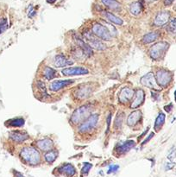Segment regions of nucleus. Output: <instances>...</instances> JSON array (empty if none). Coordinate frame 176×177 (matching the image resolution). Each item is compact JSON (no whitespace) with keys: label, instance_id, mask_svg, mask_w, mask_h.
<instances>
[{"label":"nucleus","instance_id":"a211bd4d","mask_svg":"<svg viewBox=\"0 0 176 177\" xmlns=\"http://www.w3.org/2000/svg\"><path fill=\"white\" fill-rule=\"evenodd\" d=\"M59 173L63 174V175H67L68 177H72L75 175L76 169L74 168V166L72 165L71 163H64L62 166H61L60 168H59Z\"/></svg>","mask_w":176,"mask_h":177},{"label":"nucleus","instance_id":"6e6552de","mask_svg":"<svg viewBox=\"0 0 176 177\" xmlns=\"http://www.w3.org/2000/svg\"><path fill=\"white\" fill-rule=\"evenodd\" d=\"M141 83L144 87L150 88V89L155 90V91L161 90V87L158 85L157 81H156V79L153 73H148L147 74H145L144 76H142L141 78Z\"/></svg>","mask_w":176,"mask_h":177},{"label":"nucleus","instance_id":"c756f323","mask_svg":"<svg viewBox=\"0 0 176 177\" xmlns=\"http://www.w3.org/2000/svg\"><path fill=\"white\" fill-rule=\"evenodd\" d=\"M36 86H37V88L40 91V93L42 95V96L44 97H48V93H47V89H46V86H45V84L42 82V81L39 80L37 81L36 83Z\"/></svg>","mask_w":176,"mask_h":177},{"label":"nucleus","instance_id":"2eb2a0df","mask_svg":"<svg viewBox=\"0 0 176 177\" xmlns=\"http://www.w3.org/2000/svg\"><path fill=\"white\" fill-rule=\"evenodd\" d=\"M36 147L41 151L47 152L54 148V142L49 138H43L36 142Z\"/></svg>","mask_w":176,"mask_h":177},{"label":"nucleus","instance_id":"f03ea898","mask_svg":"<svg viewBox=\"0 0 176 177\" xmlns=\"http://www.w3.org/2000/svg\"><path fill=\"white\" fill-rule=\"evenodd\" d=\"M92 106L91 105H84L73 111L70 117V122L73 124H79L85 121L91 115Z\"/></svg>","mask_w":176,"mask_h":177},{"label":"nucleus","instance_id":"79ce46f5","mask_svg":"<svg viewBox=\"0 0 176 177\" xmlns=\"http://www.w3.org/2000/svg\"><path fill=\"white\" fill-rule=\"evenodd\" d=\"M173 107V106H172V104H169L168 106H164V109H165V111H168V112H170L171 111V108Z\"/></svg>","mask_w":176,"mask_h":177},{"label":"nucleus","instance_id":"09e8293b","mask_svg":"<svg viewBox=\"0 0 176 177\" xmlns=\"http://www.w3.org/2000/svg\"><path fill=\"white\" fill-rule=\"evenodd\" d=\"M147 2H149V3H152V2H155V1H156V0H146Z\"/></svg>","mask_w":176,"mask_h":177},{"label":"nucleus","instance_id":"9d476101","mask_svg":"<svg viewBox=\"0 0 176 177\" xmlns=\"http://www.w3.org/2000/svg\"><path fill=\"white\" fill-rule=\"evenodd\" d=\"M144 99H145V93L144 91L141 88H139L136 92L134 94V99L131 102V105H130V108L132 109H136V108L139 107L140 106H142L144 102Z\"/></svg>","mask_w":176,"mask_h":177},{"label":"nucleus","instance_id":"c85d7f7f","mask_svg":"<svg viewBox=\"0 0 176 177\" xmlns=\"http://www.w3.org/2000/svg\"><path fill=\"white\" fill-rule=\"evenodd\" d=\"M9 125L12 127H22L24 125L25 121L22 117H17V119H13L9 121Z\"/></svg>","mask_w":176,"mask_h":177},{"label":"nucleus","instance_id":"8fccbe9b","mask_svg":"<svg viewBox=\"0 0 176 177\" xmlns=\"http://www.w3.org/2000/svg\"><path fill=\"white\" fill-rule=\"evenodd\" d=\"M174 99H175V102H176V90L174 92Z\"/></svg>","mask_w":176,"mask_h":177},{"label":"nucleus","instance_id":"a878e982","mask_svg":"<svg viewBox=\"0 0 176 177\" xmlns=\"http://www.w3.org/2000/svg\"><path fill=\"white\" fill-rule=\"evenodd\" d=\"M165 119H166V116H165V114L163 112H160L158 114V116H157V117H156V119H155V131H159V130H161V128L164 124Z\"/></svg>","mask_w":176,"mask_h":177},{"label":"nucleus","instance_id":"aec40b11","mask_svg":"<svg viewBox=\"0 0 176 177\" xmlns=\"http://www.w3.org/2000/svg\"><path fill=\"white\" fill-rule=\"evenodd\" d=\"M10 138L14 141V142L22 143L29 138V136H28V134L25 132L15 130V131H11L10 133Z\"/></svg>","mask_w":176,"mask_h":177},{"label":"nucleus","instance_id":"39448f33","mask_svg":"<svg viewBox=\"0 0 176 177\" xmlns=\"http://www.w3.org/2000/svg\"><path fill=\"white\" fill-rule=\"evenodd\" d=\"M83 37L86 39V43L90 46L92 48H94L96 50H105L106 46L100 41L99 37H96V35L93 33H91L90 31H85L83 33Z\"/></svg>","mask_w":176,"mask_h":177},{"label":"nucleus","instance_id":"5701e85b","mask_svg":"<svg viewBox=\"0 0 176 177\" xmlns=\"http://www.w3.org/2000/svg\"><path fill=\"white\" fill-rule=\"evenodd\" d=\"M58 157V151L55 149H50L45 153L44 159L48 163H53Z\"/></svg>","mask_w":176,"mask_h":177},{"label":"nucleus","instance_id":"1a4fd4ad","mask_svg":"<svg viewBox=\"0 0 176 177\" xmlns=\"http://www.w3.org/2000/svg\"><path fill=\"white\" fill-rule=\"evenodd\" d=\"M73 39H74V41H75L76 44L78 45V47H79L80 49L83 51V53L86 56H88V57L92 56V55H93V51L92 49V48H91L86 42L83 41L80 37H78V35H73Z\"/></svg>","mask_w":176,"mask_h":177},{"label":"nucleus","instance_id":"37998d69","mask_svg":"<svg viewBox=\"0 0 176 177\" xmlns=\"http://www.w3.org/2000/svg\"><path fill=\"white\" fill-rule=\"evenodd\" d=\"M149 127H148V128H147V129L145 130V131H144V132H143V133L142 134V135H141V136H140V137H139V138H138V141H140V140H141V139L142 138V137H144V136H145V135H146V134H147V132H148V131H149Z\"/></svg>","mask_w":176,"mask_h":177},{"label":"nucleus","instance_id":"4c0bfd02","mask_svg":"<svg viewBox=\"0 0 176 177\" xmlns=\"http://www.w3.org/2000/svg\"><path fill=\"white\" fill-rule=\"evenodd\" d=\"M154 136H155V133H154V132H151V133H150V135H149V136H148V137H147V138H146V139H145L144 141H142V145H144V144H146V143H148L149 141L150 140V139H151L152 137H154Z\"/></svg>","mask_w":176,"mask_h":177},{"label":"nucleus","instance_id":"f704fd0d","mask_svg":"<svg viewBox=\"0 0 176 177\" xmlns=\"http://www.w3.org/2000/svg\"><path fill=\"white\" fill-rule=\"evenodd\" d=\"M103 22L105 24V27L109 29L110 35H117V29H115V27H114V26H112V24H109L108 22H105V21H103Z\"/></svg>","mask_w":176,"mask_h":177},{"label":"nucleus","instance_id":"cd10ccee","mask_svg":"<svg viewBox=\"0 0 176 177\" xmlns=\"http://www.w3.org/2000/svg\"><path fill=\"white\" fill-rule=\"evenodd\" d=\"M142 6L140 2H133L131 4L129 5V11L131 14L137 16L142 12Z\"/></svg>","mask_w":176,"mask_h":177},{"label":"nucleus","instance_id":"ea45409f","mask_svg":"<svg viewBox=\"0 0 176 177\" xmlns=\"http://www.w3.org/2000/svg\"><path fill=\"white\" fill-rule=\"evenodd\" d=\"M110 119H112V115H110V113L109 115H108V117H107V129H106V133H108V131L110 130Z\"/></svg>","mask_w":176,"mask_h":177},{"label":"nucleus","instance_id":"de8ad7c7","mask_svg":"<svg viewBox=\"0 0 176 177\" xmlns=\"http://www.w3.org/2000/svg\"><path fill=\"white\" fill-rule=\"evenodd\" d=\"M48 3H49V4H54V3L56 1V0H46Z\"/></svg>","mask_w":176,"mask_h":177},{"label":"nucleus","instance_id":"2f4dec72","mask_svg":"<svg viewBox=\"0 0 176 177\" xmlns=\"http://www.w3.org/2000/svg\"><path fill=\"white\" fill-rule=\"evenodd\" d=\"M8 28V21L6 18H1L0 19V35L7 29Z\"/></svg>","mask_w":176,"mask_h":177},{"label":"nucleus","instance_id":"393cba45","mask_svg":"<svg viewBox=\"0 0 176 177\" xmlns=\"http://www.w3.org/2000/svg\"><path fill=\"white\" fill-rule=\"evenodd\" d=\"M158 38H159L158 32H149V33L146 34L142 37V42L143 43H151V42L157 40Z\"/></svg>","mask_w":176,"mask_h":177},{"label":"nucleus","instance_id":"b1692460","mask_svg":"<svg viewBox=\"0 0 176 177\" xmlns=\"http://www.w3.org/2000/svg\"><path fill=\"white\" fill-rule=\"evenodd\" d=\"M101 2L105 4L107 8H109L110 10H114V11H117V10H119L121 7V4L117 1V0H101Z\"/></svg>","mask_w":176,"mask_h":177},{"label":"nucleus","instance_id":"4468645a","mask_svg":"<svg viewBox=\"0 0 176 177\" xmlns=\"http://www.w3.org/2000/svg\"><path fill=\"white\" fill-rule=\"evenodd\" d=\"M74 82L73 80H54L52 81L50 83L49 88L51 91L53 92H58L61 89H63L64 87H66L69 85L73 84Z\"/></svg>","mask_w":176,"mask_h":177},{"label":"nucleus","instance_id":"f257e3e1","mask_svg":"<svg viewBox=\"0 0 176 177\" xmlns=\"http://www.w3.org/2000/svg\"><path fill=\"white\" fill-rule=\"evenodd\" d=\"M20 157L24 162L29 165H37L41 162V154L32 146L22 148L20 151Z\"/></svg>","mask_w":176,"mask_h":177},{"label":"nucleus","instance_id":"c9c22d12","mask_svg":"<svg viewBox=\"0 0 176 177\" xmlns=\"http://www.w3.org/2000/svg\"><path fill=\"white\" fill-rule=\"evenodd\" d=\"M118 169H119V166L118 165H110V167H109V169H108V171H107V174H112V173H115V172H117V170H118Z\"/></svg>","mask_w":176,"mask_h":177},{"label":"nucleus","instance_id":"9b49d317","mask_svg":"<svg viewBox=\"0 0 176 177\" xmlns=\"http://www.w3.org/2000/svg\"><path fill=\"white\" fill-rule=\"evenodd\" d=\"M134 94H135V92L132 88H129V87L123 88L118 95L119 102L123 104H126L129 102V100L134 97Z\"/></svg>","mask_w":176,"mask_h":177},{"label":"nucleus","instance_id":"49530a36","mask_svg":"<svg viewBox=\"0 0 176 177\" xmlns=\"http://www.w3.org/2000/svg\"><path fill=\"white\" fill-rule=\"evenodd\" d=\"M15 174H16V177H24V175H22L21 173H19V172H17V171H16Z\"/></svg>","mask_w":176,"mask_h":177},{"label":"nucleus","instance_id":"412c9836","mask_svg":"<svg viewBox=\"0 0 176 177\" xmlns=\"http://www.w3.org/2000/svg\"><path fill=\"white\" fill-rule=\"evenodd\" d=\"M92 93V88L89 87H81L78 88L75 92V96L80 99H83L87 98Z\"/></svg>","mask_w":176,"mask_h":177},{"label":"nucleus","instance_id":"c03bdc74","mask_svg":"<svg viewBox=\"0 0 176 177\" xmlns=\"http://www.w3.org/2000/svg\"><path fill=\"white\" fill-rule=\"evenodd\" d=\"M35 15V11H30V12H29V17H33Z\"/></svg>","mask_w":176,"mask_h":177},{"label":"nucleus","instance_id":"a18cd8bd","mask_svg":"<svg viewBox=\"0 0 176 177\" xmlns=\"http://www.w3.org/2000/svg\"><path fill=\"white\" fill-rule=\"evenodd\" d=\"M152 96H153V98H154V99H155V100H157V99L159 98V94L158 93H155L154 92H152Z\"/></svg>","mask_w":176,"mask_h":177},{"label":"nucleus","instance_id":"58836bf2","mask_svg":"<svg viewBox=\"0 0 176 177\" xmlns=\"http://www.w3.org/2000/svg\"><path fill=\"white\" fill-rule=\"evenodd\" d=\"M175 166V163L173 162H168L167 164H166V170H170L172 169Z\"/></svg>","mask_w":176,"mask_h":177},{"label":"nucleus","instance_id":"f3484780","mask_svg":"<svg viewBox=\"0 0 176 177\" xmlns=\"http://www.w3.org/2000/svg\"><path fill=\"white\" fill-rule=\"evenodd\" d=\"M135 142L133 140H129L126 141V142L123 143H118L116 147V150L117 152L122 155V154H125L128 151H129L133 147L135 146Z\"/></svg>","mask_w":176,"mask_h":177},{"label":"nucleus","instance_id":"7c9ffc66","mask_svg":"<svg viewBox=\"0 0 176 177\" xmlns=\"http://www.w3.org/2000/svg\"><path fill=\"white\" fill-rule=\"evenodd\" d=\"M168 30L172 34L176 33V17L171 19L168 25Z\"/></svg>","mask_w":176,"mask_h":177},{"label":"nucleus","instance_id":"423d86ee","mask_svg":"<svg viewBox=\"0 0 176 177\" xmlns=\"http://www.w3.org/2000/svg\"><path fill=\"white\" fill-rule=\"evenodd\" d=\"M92 33L96 35L97 37H99L101 40L104 41H110L112 40V37L109 29H107L105 25L99 24V22H95L92 25Z\"/></svg>","mask_w":176,"mask_h":177},{"label":"nucleus","instance_id":"6ab92c4d","mask_svg":"<svg viewBox=\"0 0 176 177\" xmlns=\"http://www.w3.org/2000/svg\"><path fill=\"white\" fill-rule=\"evenodd\" d=\"M141 119H142V111L139 110L134 111L129 115L128 119H127V124L130 127H133L139 122Z\"/></svg>","mask_w":176,"mask_h":177},{"label":"nucleus","instance_id":"473e14b6","mask_svg":"<svg viewBox=\"0 0 176 177\" xmlns=\"http://www.w3.org/2000/svg\"><path fill=\"white\" fill-rule=\"evenodd\" d=\"M123 120V113L121 112V113H119L118 115L116 117L115 123H114V126L117 127V128H119L120 126L122 125Z\"/></svg>","mask_w":176,"mask_h":177},{"label":"nucleus","instance_id":"dca6fc26","mask_svg":"<svg viewBox=\"0 0 176 177\" xmlns=\"http://www.w3.org/2000/svg\"><path fill=\"white\" fill-rule=\"evenodd\" d=\"M73 63V61L68 60L64 55H57L56 56L54 57V65L55 67H67V66H70V65H72Z\"/></svg>","mask_w":176,"mask_h":177},{"label":"nucleus","instance_id":"3c124183","mask_svg":"<svg viewBox=\"0 0 176 177\" xmlns=\"http://www.w3.org/2000/svg\"><path fill=\"white\" fill-rule=\"evenodd\" d=\"M174 9L176 11V3H175V4H174Z\"/></svg>","mask_w":176,"mask_h":177},{"label":"nucleus","instance_id":"e433bc0d","mask_svg":"<svg viewBox=\"0 0 176 177\" xmlns=\"http://www.w3.org/2000/svg\"><path fill=\"white\" fill-rule=\"evenodd\" d=\"M176 156V150H171V153L168 156V158L170 162H173V160L175 158Z\"/></svg>","mask_w":176,"mask_h":177},{"label":"nucleus","instance_id":"bb28decb","mask_svg":"<svg viewBox=\"0 0 176 177\" xmlns=\"http://www.w3.org/2000/svg\"><path fill=\"white\" fill-rule=\"evenodd\" d=\"M42 75H43L48 80H51L52 79L56 77V71L50 67H45L43 71H42Z\"/></svg>","mask_w":176,"mask_h":177},{"label":"nucleus","instance_id":"72a5a7b5","mask_svg":"<svg viewBox=\"0 0 176 177\" xmlns=\"http://www.w3.org/2000/svg\"><path fill=\"white\" fill-rule=\"evenodd\" d=\"M92 165L91 164V163H88V162H84L83 164V168L81 169V174L84 175H88V173L90 172L91 169H92Z\"/></svg>","mask_w":176,"mask_h":177},{"label":"nucleus","instance_id":"7ed1b4c3","mask_svg":"<svg viewBox=\"0 0 176 177\" xmlns=\"http://www.w3.org/2000/svg\"><path fill=\"white\" fill-rule=\"evenodd\" d=\"M99 114H91L87 119L83 121L82 124L78 127V131L80 134H86L95 129L98 123H99Z\"/></svg>","mask_w":176,"mask_h":177},{"label":"nucleus","instance_id":"4be33fe9","mask_svg":"<svg viewBox=\"0 0 176 177\" xmlns=\"http://www.w3.org/2000/svg\"><path fill=\"white\" fill-rule=\"evenodd\" d=\"M104 16L108 19V21H110V22H112L114 24H117V25H122L123 24V21L122 20L121 18L117 17L116 15L112 14V13L110 12H108V11H104Z\"/></svg>","mask_w":176,"mask_h":177},{"label":"nucleus","instance_id":"f8f14e48","mask_svg":"<svg viewBox=\"0 0 176 177\" xmlns=\"http://www.w3.org/2000/svg\"><path fill=\"white\" fill-rule=\"evenodd\" d=\"M62 74L66 76H73V75H86L89 74V70L85 67H67L62 70Z\"/></svg>","mask_w":176,"mask_h":177},{"label":"nucleus","instance_id":"20e7f679","mask_svg":"<svg viewBox=\"0 0 176 177\" xmlns=\"http://www.w3.org/2000/svg\"><path fill=\"white\" fill-rule=\"evenodd\" d=\"M169 44L166 42H159L152 46L149 49V55L155 61L160 60L168 50Z\"/></svg>","mask_w":176,"mask_h":177},{"label":"nucleus","instance_id":"0eeeda50","mask_svg":"<svg viewBox=\"0 0 176 177\" xmlns=\"http://www.w3.org/2000/svg\"><path fill=\"white\" fill-rule=\"evenodd\" d=\"M155 79L161 87H166L172 80V74L169 71L161 68L156 71Z\"/></svg>","mask_w":176,"mask_h":177},{"label":"nucleus","instance_id":"ddd939ff","mask_svg":"<svg viewBox=\"0 0 176 177\" xmlns=\"http://www.w3.org/2000/svg\"><path fill=\"white\" fill-rule=\"evenodd\" d=\"M169 18H170V13L168 11H160L156 17L155 18L154 24L155 26H158V27H161V26H163L166 24H168V22L169 21Z\"/></svg>","mask_w":176,"mask_h":177},{"label":"nucleus","instance_id":"a19ab883","mask_svg":"<svg viewBox=\"0 0 176 177\" xmlns=\"http://www.w3.org/2000/svg\"><path fill=\"white\" fill-rule=\"evenodd\" d=\"M174 0H164V4L166 6H169V5H171L173 3H174Z\"/></svg>","mask_w":176,"mask_h":177}]
</instances>
